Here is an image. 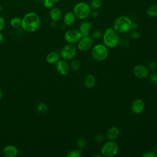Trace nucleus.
<instances>
[{
  "instance_id": "nucleus-14",
  "label": "nucleus",
  "mask_w": 157,
  "mask_h": 157,
  "mask_svg": "<svg viewBox=\"0 0 157 157\" xmlns=\"http://www.w3.org/2000/svg\"><path fill=\"white\" fill-rule=\"evenodd\" d=\"M91 23L88 20L82 21L79 26V31L82 34V36H88L90 30L91 29Z\"/></svg>"
},
{
  "instance_id": "nucleus-34",
  "label": "nucleus",
  "mask_w": 157,
  "mask_h": 157,
  "mask_svg": "<svg viewBox=\"0 0 157 157\" xmlns=\"http://www.w3.org/2000/svg\"><path fill=\"white\" fill-rule=\"evenodd\" d=\"M131 36L132 38L137 39L139 38L140 37V34L137 31H133L131 33Z\"/></svg>"
},
{
  "instance_id": "nucleus-7",
  "label": "nucleus",
  "mask_w": 157,
  "mask_h": 157,
  "mask_svg": "<svg viewBox=\"0 0 157 157\" xmlns=\"http://www.w3.org/2000/svg\"><path fill=\"white\" fill-rule=\"evenodd\" d=\"M77 50L75 47L72 44L64 45L60 51L61 57L65 60L72 59L76 55Z\"/></svg>"
},
{
  "instance_id": "nucleus-15",
  "label": "nucleus",
  "mask_w": 157,
  "mask_h": 157,
  "mask_svg": "<svg viewBox=\"0 0 157 157\" xmlns=\"http://www.w3.org/2000/svg\"><path fill=\"white\" fill-rule=\"evenodd\" d=\"M76 20V17L74 12H66L63 17V21L66 26H71L73 25Z\"/></svg>"
},
{
  "instance_id": "nucleus-27",
  "label": "nucleus",
  "mask_w": 157,
  "mask_h": 157,
  "mask_svg": "<svg viewBox=\"0 0 157 157\" xmlns=\"http://www.w3.org/2000/svg\"><path fill=\"white\" fill-rule=\"evenodd\" d=\"M118 45H119L121 47L126 48V47H128L130 45V42L126 39H120V40L118 42Z\"/></svg>"
},
{
  "instance_id": "nucleus-10",
  "label": "nucleus",
  "mask_w": 157,
  "mask_h": 157,
  "mask_svg": "<svg viewBox=\"0 0 157 157\" xmlns=\"http://www.w3.org/2000/svg\"><path fill=\"white\" fill-rule=\"evenodd\" d=\"M133 74L139 78H145L148 75V69L143 64H138L134 67Z\"/></svg>"
},
{
  "instance_id": "nucleus-1",
  "label": "nucleus",
  "mask_w": 157,
  "mask_h": 157,
  "mask_svg": "<svg viewBox=\"0 0 157 157\" xmlns=\"http://www.w3.org/2000/svg\"><path fill=\"white\" fill-rule=\"evenodd\" d=\"M40 25V17L34 12H28L21 18V27L26 32L33 33L36 31L39 28Z\"/></svg>"
},
{
  "instance_id": "nucleus-38",
  "label": "nucleus",
  "mask_w": 157,
  "mask_h": 157,
  "mask_svg": "<svg viewBox=\"0 0 157 157\" xmlns=\"http://www.w3.org/2000/svg\"><path fill=\"white\" fill-rule=\"evenodd\" d=\"M3 40H4V37H3V35L0 32V44L3 42Z\"/></svg>"
},
{
  "instance_id": "nucleus-9",
  "label": "nucleus",
  "mask_w": 157,
  "mask_h": 157,
  "mask_svg": "<svg viewBox=\"0 0 157 157\" xmlns=\"http://www.w3.org/2000/svg\"><path fill=\"white\" fill-rule=\"evenodd\" d=\"M93 39L89 36H82L78 42L77 48L80 51L86 52L92 47Z\"/></svg>"
},
{
  "instance_id": "nucleus-31",
  "label": "nucleus",
  "mask_w": 157,
  "mask_h": 157,
  "mask_svg": "<svg viewBox=\"0 0 157 157\" xmlns=\"http://www.w3.org/2000/svg\"><path fill=\"white\" fill-rule=\"evenodd\" d=\"M105 137L102 134H98L94 137V140L97 143H100L104 141Z\"/></svg>"
},
{
  "instance_id": "nucleus-12",
  "label": "nucleus",
  "mask_w": 157,
  "mask_h": 157,
  "mask_svg": "<svg viewBox=\"0 0 157 157\" xmlns=\"http://www.w3.org/2000/svg\"><path fill=\"white\" fill-rule=\"evenodd\" d=\"M145 107V104L144 101L140 99H135L131 106V111L134 114H140L141 113Z\"/></svg>"
},
{
  "instance_id": "nucleus-18",
  "label": "nucleus",
  "mask_w": 157,
  "mask_h": 157,
  "mask_svg": "<svg viewBox=\"0 0 157 157\" xmlns=\"http://www.w3.org/2000/svg\"><path fill=\"white\" fill-rule=\"evenodd\" d=\"M59 59V55L57 52H52L47 54L46 56V61L48 64H52L56 63Z\"/></svg>"
},
{
  "instance_id": "nucleus-16",
  "label": "nucleus",
  "mask_w": 157,
  "mask_h": 157,
  "mask_svg": "<svg viewBox=\"0 0 157 157\" xmlns=\"http://www.w3.org/2000/svg\"><path fill=\"white\" fill-rule=\"evenodd\" d=\"M120 135V130L116 126L110 128L106 133V137L109 140H114L117 139Z\"/></svg>"
},
{
  "instance_id": "nucleus-40",
  "label": "nucleus",
  "mask_w": 157,
  "mask_h": 157,
  "mask_svg": "<svg viewBox=\"0 0 157 157\" xmlns=\"http://www.w3.org/2000/svg\"><path fill=\"white\" fill-rule=\"evenodd\" d=\"M2 90L0 89V100L2 99Z\"/></svg>"
},
{
  "instance_id": "nucleus-36",
  "label": "nucleus",
  "mask_w": 157,
  "mask_h": 157,
  "mask_svg": "<svg viewBox=\"0 0 157 157\" xmlns=\"http://www.w3.org/2000/svg\"><path fill=\"white\" fill-rule=\"evenodd\" d=\"M90 15L92 16V17H93V18H96V17H98V12H96V11H93V12H91V13H90Z\"/></svg>"
},
{
  "instance_id": "nucleus-41",
  "label": "nucleus",
  "mask_w": 157,
  "mask_h": 157,
  "mask_svg": "<svg viewBox=\"0 0 157 157\" xmlns=\"http://www.w3.org/2000/svg\"><path fill=\"white\" fill-rule=\"evenodd\" d=\"M52 1L55 3V2H59L60 0H52Z\"/></svg>"
},
{
  "instance_id": "nucleus-3",
  "label": "nucleus",
  "mask_w": 157,
  "mask_h": 157,
  "mask_svg": "<svg viewBox=\"0 0 157 157\" xmlns=\"http://www.w3.org/2000/svg\"><path fill=\"white\" fill-rule=\"evenodd\" d=\"M132 22L126 16L117 17L113 21V28L120 33H125L131 29Z\"/></svg>"
},
{
  "instance_id": "nucleus-23",
  "label": "nucleus",
  "mask_w": 157,
  "mask_h": 157,
  "mask_svg": "<svg viewBox=\"0 0 157 157\" xmlns=\"http://www.w3.org/2000/svg\"><path fill=\"white\" fill-rule=\"evenodd\" d=\"M90 7L93 10L99 9L102 6V0H91L90 2Z\"/></svg>"
},
{
  "instance_id": "nucleus-28",
  "label": "nucleus",
  "mask_w": 157,
  "mask_h": 157,
  "mask_svg": "<svg viewBox=\"0 0 157 157\" xmlns=\"http://www.w3.org/2000/svg\"><path fill=\"white\" fill-rule=\"evenodd\" d=\"M102 36V34L101 33V31H99V30H96L94 31H93L91 34V38L93 39H99Z\"/></svg>"
},
{
  "instance_id": "nucleus-19",
  "label": "nucleus",
  "mask_w": 157,
  "mask_h": 157,
  "mask_svg": "<svg viewBox=\"0 0 157 157\" xmlns=\"http://www.w3.org/2000/svg\"><path fill=\"white\" fill-rule=\"evenodd\" d=\"M95 78L93 75L89 74L87 75L83 80V85L85 88H93L95 85Z\"/></svg>"
},
{
  "instance_id": "nucleus-2",
  "label": "nucleus",
  "mask_w": 157,
  "mask_h": 157,
  "mask_svg": "<svg viewBox=\"0 0 157 157\" xmlns=\"http://www.w3.org/2000/svg\"><path fill=\"white\" fill-rule=\"evenodd\" d=\"M104 45L107 47L113 48L116 47L120 40L117 32L112 28H108L102 35Z\"/></svg>"
},
{
  "instance_id": "nucleus-22",
  "label": "nucleus",
  "mask_w": 157,
  "mask_h": 157,
  "mask_svg": "<svg viewBox=\"0 0 157 157\" xmlns=\"http://www.w3.org/2000/svg\"><path fill=\"white\" fill-rule=\"evenodd\" d=\"M10 25L14 28H18L21 26V19L19 17H13L10 21Z\"/></svg>"
},
{
  "instance_id": "nucleus-5",
  "label": "nucleus",
  "mask_w": 157,
  "mask_h": 157,
  "mask_svg": "<svg viewBox=\"0 0 157 157\" xmlns=\"http://www.w3.org/2000/svg\"><path fill=\"white\" fill-rule=\"evenodd\" d=\"M109 51L107 47L103 44L96 45L91 50L93 58L98 61H102L105 59L108 56Z\"/></svg>"
},
{
  "instance_id": "nucleus-42",
  "label": "nucleus",
  "mask_w": 157,
  "mask_h": 157,
  "mask_svg": "<svg viewBox=\"0 0 157 157\" xmlns=\"http://www.w3.org/2000/svg\"><path fill=\"white\" fill-rule=\"evenodd\" d=\"M154 150H155V151H156V152H157V145L155 147V148H154Z\"/></svg>"
},
{
  "instance_id": "nucleus-6",
  "label": "nucleus",
  "mask_w": 157,
  "mask_h": 157,
  "mask_svg": "<svg viewBox=\"0 0 157 157\" xmlns=\"http://www.w3.org/2000/svg\"><path fill=\"white\" fill-rule=\"evenodd\" d=\"M101 151L102 155L105 157H112L117 154L118 146L113 140H109L102 145Z\"/></svg>"
},
{
  "instance_id": "nucleus-32",
  "label": "nucleus",
  "mask_w": 157,
  "mask_h": 157,
  "mask_svg": "<svg viewBox=\"0 0 157 157\" xmlns=\"http://www.w3.org/2000/svg\"><path fill=\"white\" fill-rule=\"evenodd\" d=\"M156 154L155 153V151H148L145 152L142 156V157H156Z\"/></svg>"
},
{
  "instance_id": "nucleus-44",
  "label": "nucleus",
  "mask_w": 157,
  "mask_h": 157,
  "mask_svg": "<svg viewBox=\"0 0 157 157\" xmlns=\"http://www.w3.org/2000/svg\"><path fill=\"white\" fill-rule=\"evenodd\" d=\"M2 11V6H1V5L0 4V12Z\"/></svg>"
},
{
  "instance_id": "nucleus-8",
  "label": "nucleus",
  "mask_w": 157,
  "mask_h": 157,
  "mask_svg": "<svg viewBox=\"0 0 157 157\" xmlns=\"http://www.w3.org/2000/svg\"><path fill=\"white\" fill-rule=\"evenodd\" d=\"M82 37V35L79 30L75 29H72L67 31L64 36L65 40L68 44H72L78 42Z\"/></svg>"
},
{
  "instance_id": "nucleus-29",
  "label": "nucleus",
  "mask_w": 157,
  "mask_h": 157,
  "mask_svg": "<svg viewBox=\"0 0 157 157\" xmlns=\"http://www.w3.org/2000/svg\"><path fill=\"white\" fill-rule=\"evenodd\" d=\"M44 6L47 9H51L54 6V2L52 0H45L43 2Z\"/></svg>"
},
{
  "instance_id": "nucleus-13",
  "label": "nucleus",
  "mask_w": 157,
  "mask_h": 157,
  "mask_svg": "<svg viewBox=\"0 0 157 157\" xmlns=\"http://www.w3.org/2000/svg\"><path fill=\"white\" fill-rule=\"evenodd\" d=\"M2 153L6 157H15L18 155V149L13 145H8L3 148Z\"/></svg>"
},
{
  "instance_id": "nucleus-37",
  "label": "nucleus",
  "mask_w": 157,
  "mask_h": 157,
  "mask_svg": "<svg viewBox=\"0 0 157 157\" xmlns=\"http://www.w3.org/2000/svg\"><path fill=\"white\" fill-rule=\"evenodd\" d=\"M138 27V25L136 23H132V26H131V28L134 29H136Z\"/></svg>"
},
{
  "instance_id": "nucleus-11",
  "label": "nucleus",
  "mask_w": 157,
  "mask_h": 157,
  "mask_svg": "<svg viewBox=\"0 0 157 157\" xmlns=\"http://www.w3.org/2000/svg\"><path fill=\"white\" fill-rule=\"evenodd\" d=\"M55 66L57 72L62 75H66L69 72V66L65 59H59Z\"/></svg>"
},
{
  "instance_id": "nucleus-26",
  "label": "nucleus",
  "mask_w": 157,
  "mask_h": 157,
  "mask_svg": "<svg viewBox=\"0 0 157 157\" xmlns=\"http://www.w3.org/2000/svg\"><path fill=\"white\" fill-rule=\"evenodd\" d=\"M82 150L80 149H75L70 151L67 154L68 157H80L82 156Z\"/></svg>"
},
{
  "instance_id": "nucleus-25",
  "label": "nucleus",
  "mask_w": 157,
  "mask_h": 157,
  "mask_svg": "<svg viewBox=\"0 0 157 157\" xmlns=\"http://www.w3.org/2000/svg\"><path fill=\"white\" fill-rule=\"evenodd\" d=\"M80 63L77 59H73L71 63V69L74 71H77L80 68Z\"/></svg>"
},
{
  "instance_id": "nucleus-35",
  "label": "nucleus",
  "mask_w": 157,
  "mask_h": 157,
  "mask_svg": "<svg viewBox=\"0 0 157 157\" xmlns=\"http://www.w3.org/2000/svg\"><path fill=\"white\" fill-rule=\"evenodd\" d=\"M5 27V21L4 18L0 16V32Z\"/></svg>"
},
{
  "instance_id": "nucleus-4",
  "label": "nucleus",
  "mask_w": 157,
  "mask_h": 157,
  "mask_svg": "<svg viewBox=\"0 0 157 157\" xmlns=\"http://www.w3.org/2000/svg\"><path fill=\"white\" fill-rule=\"evenodd\" d=\"M74 13L75 17L78 19L84 20L90 15L91 8L86 3L84 2H80L75 5Z\"/></svg>"
},
{
  "instance_id": "nucleus-30",
  "label": "nucleus",
  "mask_w": 157,
  "mask_h": 157,
  "mask_svg": "<svg viewBox=\"0 0 157 157\" xmlns=\"http://www.w3.org/2000/svg\"><path fill=\"white\" fill-rule=\"evenodd\" d=\"M150 80L153 85H157V74L154 72L151 73L150 75Z\"/></svg>"
},
{
  "instance_id": "nucleus-33",
  "label": "nucleus",
  "mask_w": 157,
  "mask_h": 157,
  "mask_svg": "<svg viewBox=\"0 0 157 157\" xmlns=\"http://www.w3.org/2000/svg\"><path fill=\"white\" fill-rule=\"evenodd\" d=\"M157 67V63L156 61H151L148 64V69H155Z\"/></svg>"
},
{
  "instance_id": "nucleus-43",
  "label": "nucleus",
  "mask_w": 157,
  "mask_h": 157,
  "mask_svg": "<svg viewBox=\"0 0 157 157\" xmlns=\"http://www.w3.org/2000/svg\"><path fill=\"white\" fill-rule=\"evenodd\" d=\"M94 156H99V157H101V155H95Z\"/></svg>"
},
{
  "instance_id": "nucleus-24",
  "label": "nucleus",
  "mask_w": 157,
  "mask_h": 157,
  "mask_svg": "<svg viewBox=\"0 0 157 157\" xmlns=\"http://www.w3.org/2000/svg\"><path fill=\"white\" fill-rule=\"evenodd\" d=\"M76 144H77V146L78 148V149H80L82 150V149L84 148L85 147V146L86 145V141L84 138L79 137L77 140Z\"/></svg>"
},
{
  "instance_id": "nucleus-39",
  "label": "nucleus",
  "mask_w": 157,
  "mask_h": 157,
  "mask_svg": "<svg viewBox=\"0 0 157 157\" xmlns=\"http://www.w3.org/2000/svg\"><path fill=\"white\" fill-rule=\"evenodd\" d=\"M36 2H39V3H42L43 4V2L45 1V0H35Z\"/></svg>"
},
{
  "instance_id": "nucleus-17",
  "label": "nucleus",
  "mask_w": 157,
  "mask_h": 157,
  "mask_svg": "<svg viewBox=\"0 0 157 157\" xmlns=\"http://www.w3.org/2000/svg\"><path fill=\"white\" fill-rule=\"evenodd\" d=\"M49 15L51 20L53 21H59L62 17V13L61 10L58 7H52L50 9Z\"/></svg>"
},
{
  "instance_id": "nucleus-20",
  "label": "nucleus",
  "mask_w": 157,
  "mask_h": 157,
  "mask_svg": "<svg viewBox=\"0 0 157 157\" xmlns=\"http://www.w3.org/2000/svg\"><path fill=\"white\" fill-rule=\"evenodd\" d=\"M36 110L39 113L45 115L48 112V107L44 102H39L36 105Z\"/></svg>"
},
{
  "instance_id": "nucleus-21",
  "label": "nucleus",
  "mask_w": 157,
  "mask_h": 157,
  "mask_svg": "<svg viewBox=\"0 0 157 157\" xmlns=\"http://www.w3.org/2000/svg\"><path fill=\"white\" fill-rule=\"evenodd\" d=\"M147 14L150 17H157V5L153 4L149 6L147 9Z\"/></svg>"
}]
</instances>
